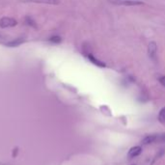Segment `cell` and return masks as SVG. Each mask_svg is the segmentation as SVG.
<instances>
[{"instance_id":"obj_1","label":"cell","mask_w":165,"mask_h":165,"mask_svg":"<svg viewBox=\"0 0 165 165\" xmlns=\"http://www.w3.org/2000/svg\"><path fill=\"white\" fill-rule=\"evenodd\" d=\"M154 143H165V133L150 134L142 140L143 145H150Z\"/></svg>"},{"instance_id":"obj_2","label":"cell","mask_w":165,"mask_h":165,"mask_svg":"<svg viewBox=\"0 0 165 165\" xmlns=\"http://www.w3.org/2000/svg\"><path fill=\"white\" fill-rule=\"evenodd\" d=\"M109 2L115 4L121 5V6H139V5H144V2L139 1V0H109Z\"/></svg>"},{"instance_id":"obj_3","label":"cell","mask_w":165,"mask_h":165,"mask_svg":"<svg viewBox=\"0 0 165 165\" xmlns=\"http://www.w3.org/2000/svg\"><path fill=\"white\" fill-rule=\"evenodd\" d=\"M17 24V21L13 17H4L0 19V27L1 28H9V27H14Z\"/></svg>"},{"instance_id":"obj_4","label":"cell","mask_w":165,"mask_h":165,"mask_svg":"<svg viewBox=\"0 0 165 165\" xmlns=\"http://www.w3.org/2000/svg\"><path fill=\"white\" fill-rule=\"evenodd\" d=\"M148 55L150 59L156 61L157 56V45L156 42H150L148 45Z\"/></svg>"},{"instance_id":"obj_5","label":"cell","mask_w":165,"mask_h":165,"mask_svg":"<svg viewBox=\"0 0 165 165\" xmlns=\"http://www.w3.org/2000/svg\"><path fill=\"white\" fill-rule=\"evenodd\" d=\"M142 153V147L141 146H134L132 147L128 153V158H134V157L140 156Z\"/></svg>"},{"instance_id":"obj_6","label":"cell","mask_w":165,"mask_h":165,"mask_svg":"<svg viewBox=\"0 0 165 165\" xmlns=\"http://www.w3.org/2000/svg\"><path fill=\"white\" fill-rule=\"evenodd\" d=\"M24 3L31 2V3H43V4H50V5H59L60 0H21Z\"/></svg>"},{"instance_id":"obj_7","label":"cell","mask_w":165,"mask_h":165,"mask_svg":"<svg viewBox=\"0 0 165 165\" xmlns=\"http://www.w3.org/2000/svg\"><path fill=\"white\" fill-rule=\"evenodd\" d=\"M24 42H25L24 38H17V39H16V40H13V41H11V42L6 43L5 45H6V47H17L21 44H23Z\"/></svg>"},{"instance_id":"obj_8","label":"cell","mask_w":165,"mask_h":165,"mask_svg":"<svg viewBox=\"0 0 165 165\" xmlns=\"http://www.w3.org/2000/svg\"><path fill=\"white\" fill-rule=\"evenodd\" d=\"M87 58H88L89 60H90V62H92L94 65L98 66V67H100V68H105L106 67L105 63H103L102 61L98 60V58H96L95 56H93L92 54H88Z\"/></svg>"},{"instance_id":"obj_9","label":"cell","mask_w":165,"mask_h":165,"mask_svg":"<svg viewBox=\"0 0 165 165\" xmlns=\"http://www.w3.org/2000/svg\"><path fill=\"white\" fill-rule=\"evenodd\" d=\"M25 23L28 25V26L33 27V28H37L36 21H35V20L33 19L32 17H25Z\"/></svg>"},{"instance_id":"obj_10","label":"cell","mask_w":165,"mask_h":165,"mask_svg":"<svg viewBox=\"0 0 165 165\" xmlns=\"http://www.w3.org/2000/svg\"><path fill=\"white\" fill-rule=\"evenodd\" d=\"M158 121L159 123L165 124V107L161 108L158 113Z\"/></svg>"},{"instance_id":"obj_11","label":"cell","mask_w":165,"mask_h":165,"mask_svg":"<svg viewBox=\"0 0 165 165\" xmlns=\"http://www.w3.org/2000/svg\"><path fill=\"white\" fill-rule=\"evenodd\" d=\"M49 41L53 43V44H60V43L62 42V38H61L60 36H52V37L49 38Z\"/></svg>"},{"instance_id":"obj_12","label":"cell","mask_w":165,"mask_h":165,"mask_svg":"<svg viewBox=\"0 0 165 165\" xmlns=\"http://www.w3.org/2000/svg\"><path fill=\"white\" fill-rule=\"evenodd\" d=\"M158 81H159V83H160L161 85H163L165 87V77H164V75H163V77H159Z\"/></svg>"},{"instance_id":"obj_13","label":"cell","mask_w":165,"mask_h":165,"mask_svg":"<svg viewBox=\"0 0 165 165\" xmlns=\"http://www.w3.org/2000/svg\"><path fill=\"white\" fill-rule=\"evenodd\" d=\"M17 151H19V148H16V149H14V152H13V157H15V156H17Z\"/></svg>"}]
</instances>
